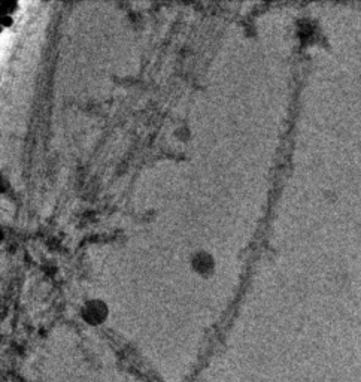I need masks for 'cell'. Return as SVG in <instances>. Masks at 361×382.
I'll return each mask as SVG.
<instances>
[{
  "instance_id": "obj_1",
  "label": "cell",
  "mask_w": 361,
  "mask_h": 382,
  "mask_svg": "<svg viewBox=\"0 0 361 382\" xmlns=\"http://www.w3.org/2000/svg\"><path fill=\"white\" fill-rule=\"evenodd\" d=\"M193 269L200 275H208L213 269V258L211 254L200 251L193 257Z\"/></svg>"
},
{
  "instance_id": "obj_2",
  "label": "cell",
  "mask_w": 361,
  "mask_h": 382,
  "mask_svg": "<svg viewBox=\"0 0 361 382\" xmlns=\"http://www.w3.org/2000/svg\"><path fill=\"white\" fill-rule=\"evenodd\" d=\"M105 313H106V306L99 300H93V302L87 303V306L84 309V316L90 321H100L101 318L105 317Z\"/></svg>"
},
{
  "instance_id": "obj_3",
  "label": "cell",
  "mask_w": 361,
  "mask_h": 382,
  "mask_svg": "<svg viewBox=\"0 0 361 382\" xmlns=\"http://www.w3.org/2000/svg\"><path fill=\"white\" fill-rule=\"evenodd\" d=\"M15 8H17L15 2H10V0H5V2H2V14L3 15H9Z\"/></svg>"
},
{
  "instance_id": "obj_4",
  "label": "cell",
  "mask_w": 361,
  "mask_h": 382,
  "mask_svg": "<svg viewBox=\"0 0 361 382\" xmlns=\"http://www.w3.org/2000/svg\"><path fill=\"white\" fill-rule=\"evenodd\" d=\"M2 22L3 26H9V22H13V18H10L9 15H2Z\"/></svg>"
}]
</instances>
